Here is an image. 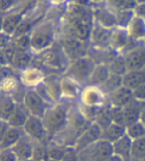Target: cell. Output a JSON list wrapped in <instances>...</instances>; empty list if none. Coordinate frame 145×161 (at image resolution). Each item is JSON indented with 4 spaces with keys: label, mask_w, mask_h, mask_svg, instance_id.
Here are the masks:
<instances>
[{
    "label": "cell",
    "mask_w": 145,
    "mask_h": 161,
    "mask_svg": "<svg viewBox=\"0 0 145 161\" xmlns=\"http://www.w3.org/2000/svg\"><path fill=\"white\" fill-rule=\"evenodd\" d=\"M71 107V103L62 101L51 104L45 111L42 116V120L50 140L55 138L66 128Z\"/></svg>",
    "instance_id": "1"
},
{
    "label": "cell",
    "mask_w": 145,
    "mask_h": 161,
    "mask_svg": "<svg viewBox=\"0 0 145 161\" xmlns=\"http://www.w3.org/2000/svg\"><path fill=\"white\" fill-rule=\"evenodd\" d=\"M31 48L35 55L47 51L57 42V28L53 21H41L30 32Z\"/></svg>",
    "instance_id": "2"
},
{
    "label": "cell",
    "mask_w": 145,
    "mask_h": 161,
    "mask_svg": "<svg viewBox=\"0 0 145 161\" xmlns=\"http://www.w3.org/2000/svg\"><path fill=\"white\" fill-rule=\"evenodd\" d=\"M91 123L92 122L87 121L81 114L78 106L71 107L66 128L53 139L68 146H74L78 137L90 126Z\"/></svg>",
    "instance_id": "3"
},
{
    "label": "cell",
    "mask_w": 145,
    "mask_h": 161,
    "mask_svg": "<svg viewBox=\"0 0 145 161\" xmlns=\"http://www.w3.org/2000/svg\"><path fill=\"white\" fill-rule=\"evenodd\" d=\"M96 64V61L91 58L89 55H86L72 61L63 75L71 78L83 88V86L89 85L92 72Z\"/></svg>",
    "instance_id": "4"
},
{
    "label": "cell",
    "mask_w": 145,
    "mask_h": 161,
    "mask_svg": "<svg viewBox=\"0 0 145 161\" xmlns=\"http://www.w3.org/2000/svg\"><path fill=\"white\" fill-rule=\"evenodd\" d=\"M39 55H41L40 61L43 67L58 73L64 74L68 66L71 63L65 51L63 50L59 40H57L55 44L51 48H49L47 51Z\"/></svg>",
    "instance_id": "5"
},
{
    "label": "cell",
    "mask_w": 145,
    "mask_h": 161,
    "mask_svg": "<svg viewBox=\"0 0 145 161\" xmlns=\"http://www.w3.org/2000/svg\"><path fill=\"white\" fill-rule=\"evenodd\" d=\"M80 160L90 161H106L114 159L112 142L99 138L92 144L79 152Z\"/></svg>",
    "instance_id": "6"
},
{
    "label": "cell",
    "mask_w": 145,
    "mask_h": 161,
    "mask_svg": "<svg viewBox=\"0 0 145 161\" xmlns=\"http://www.w3.org/2000/svg\"><path fill=\"white\" fill-rule=\"evenodd\" d=\"M93 24V22L86 21L78 16H75L66 12L65 26L67 29V32L65 34L77 37L78 39L87 44V43H90Z\"/></svg>",
    "instance_id": "7"
},
{
    "label": "cell",
    "mask_w": 145,
    "mask_h": 161,
    "mask_svg": "<svg viewBox=\"0 0 145 161\" xmlns=\"http://www.w3.org/2000/svg\"><path fill=\"white\" fill-rule=\"evenodd\" d=\"M22 104L28 110L29 114L42 117L47 108L51 106L36 89H28L25 94Z\"/></svg>",
    "instance_id": "8"
},
{
    "label": "cell",
    "mask_w": 145,
    "mask_h": 161,
    "mask_svg": "<svg viewBox=\"0 0 145 161\" xmlns=\"http://www.w3.org/2000/svg\"><path fill=\"white\" fill-rule=\"evenodd\" d=\"M78 103L90 107L100 108L104 103H108V96H106V94L100 86L86 85L83 86L81 90Z\"/></svg>",
    "instance_id": "9"
},
{
    "label": "cell",
    "mask_w": 145,
    "mask_h": 161,
    "mask_svg": "<svg viewBox=\"0 0 145 161\" xmlns=\"http://www.w3.org/2000/svg\"><path fill=\"white\" fill-rule=\"evenodd\" d=\"M59 42L71 62L87 55L86 43L81 41L77 37L65 34L59 39Z\"/></svg>",
    "instance_id": "10"
},
{
    "label": "cell",
    "mask_w": 145,
    "mask_h": 161,
    "mask_svg": "<svg viewBox=\"0 0 145 161\" xmlns=\"http://www.w3.org/2000/svg\"><path fill=\"white\" fill-rule=\"evenodd\" d=\"M23 128L24 133L26 134L29 138L32 139L34 142H49L48 132L44 125V122L42 120V117L30 114L27 121L25 122Z\"/></svg>",
    "instance_id": "11"
},
{
    "label": "cell",
    "mask_w": 145,
    "mask_h": 161,
    "mask_svg": "<svg viewBox=\"0 0 145 161\" xmlns=\"http://www.w3.org/2000/svg\"><path fill=\"white\" fill-rule=\"evenodd\" d=\"M92 15L93 22L100 26L109 29H113L117 26L116 12L111 9L106 2L92 5Z\"/></svg>",
    "instance_id": "12"
},
{
    "label": "cell",
    "mask_w": 145,
    "mask_h": 161,
    "mask_svg": "<svg viewBox=\"0 0 145 161\" xmlns=\"http://www.w3.org/2000/svg\"><path fill=\"white\" fill-rule=\"evenodd\" d=\"M127 71L140 70L145 68V42L136 43L124 53Z\"/></svg>",
    "instance_id": "13"
},
{
    "label": "cell",
    "mask_w": 145,
    "mask_h": 161,
    "mask_svg": "<svg viewBox=\"0 0 145 161\" xmlns=\"http://www.w3.org/2000/svg\"><path fill=\"white\" fill-rule=\"evenodd\" d=\"M111 33L112 29L105 28L94 23L90 38V44L98 51L110 50Z\"/></svg>",
    "instance_id": "14"
},
{
    "label": "cell",
    "mask_w": 145,
    "mask_h": 161,
    "mask_svg": "<svg viewBox=\"0 0 145 161\" xmlns=\"http://www.w3.org/2000/svg\"><path fill=\"white\" fill-rule=\"evenodd\" d=\"M136 43L132 42L126 28L118 27L112 29L110 39V50L117 54H122Z\"/></svg>",
    "instance_id": "15"
},
{
    "label": "cell",
    "mask_w": 145,
    "mask_h": 161,
    "mask_svg": "<svg viewBox=\"0 0 145 161\" xmlns=\"http://www.w3.org/2000/svg\"><path fill=\"white\" fill-rule=\"evenodd\" d=\"M21 84L27 89H36L45 80V75L39 67L30 66L18 74Z\"/></svg>",
    "instance_id": "16"
},
{
    "label": "cell",
    "mask_w": 145,
    "mask_h": 161,
    "mask_svg": "<svg viewBox=\"0 0 145 161\" xmlns=\"http://www.w3.org/2000/svg\"><path fill=\"white\" fill-rule=\"evenodd\" d=\"M102 132H103V129L100 128L96 122H92L90 125V126L79 136L74 146L79 152H81V150H84L85 148L90 146L93 142H96L97 140H98L102 137Z\"/></svg>",
    "instance_id": "17"
},
{
    "label": "cell",
    "mask_w": 145,
    "mask_h": 161,
    "mask_svg": "<svg viewBox=\"0 0 145 161\" xmlns=\"http://www.w3.org/2000/svg\"><path fill=\"white\" fill-rule=\"evenodd\" d=\"M81 86L71 78L63 75L61 80V94L62 101L74 103L79 102Z\"/></svg>",
    "instance_id": "18"
},
{
    "label": "cell",
    "mask_w": 145,
    "mask_h": 161,
    "mask_svg": "<svg viewBox=\"0 0 145 161\" xmlns=\"http://www.w3.org/2000/svg\"><path fill=\"white\" fill-rule=\"evenodd\" d=\"M23 12L19 10H12L7 13L2 14V24H1V32L13 37L15 31L18 26L25 18Z\"/></svg>",
    "instance_id": "19"
},
{
    "label": "cell",
    "mask_w": 145,
    "mask_h": 161,
    "mask_svg": "<svg viewBox=\"0 0 145 161\" xmlns=\"http://www.w3.org/2000/svg\"><path fill=\"white\" fill-rule=\"evenodd\" d=\"M134 98L135 97L133 95V90L122 85L118 89L108 95V103L111 104L112 107L123 108L131 101H133Z\"/></svg>",
    "instance_id": "20"
},
{
    "label": "cell",
    "mask_w": 145,
    "mask_h": 161,
    "mask_svg": "<svg viewBox=\"0 0 145 161\" xmlns=\"http://www.w3.org/2000/svg\"><path fill=\"white\" fill-rule=\"evenodd\" d=\"M113 151H114V159L116 160H131L132 146H133V139L125 133L120 138L112 143Z\"/></svg>",
    "instance_id": "21"
},
{
    "label": "cell",
    "mask_w": 145,
    "mask_h": 161,
    "mask_svg": "<svg viewBox=\"0 0 145 161\" xmlns=\"http://www.w3.org/2000/svg\"><path fill=\"white\" fill-rule=\"evenodd\" d=\"M34 144H35V142L24 133L21 136V138L11 148L13 149L14 153L16 154L18 160L27 161V160H31V158H32Z\"/></svg>",
    "instance_id": "22"
},
{
    "label": "cell",
    "mask_w": 145,
    "mask_h": 161,
    "mask_svg": "<svg viewBox=\"0 0 145 161\" xmlns=\"http://www.w3.org/2000/svg\"><path fill=\"white\" fill-rule=\"evenodd\" d=\"M34 56L35 54L31 50H25V49L17 48L10 67L12 69H14L16 73L19 74L25 69H27L28 67L32 66V63L34 61Z\"/></svg>",
    "instance_id": "23"
},
{
    "label": "cell",
    "mask_w": 145,
    "mask_h": 161,
    "mask_svg": "<svg viewBox=\"0 0 145 161\" xmlns=\"http://www.w3.org/2000/svg\"><path fill=\"white\" fill-rule=\"evenodd\" d=\"M61 80L62 77H60L57 73H50L48 76H45V80H44V86L54 103L62 102Z\"/></svg>",
    "instance_id": "24"
},
{
    "label": "cell",
    "mask_w": 145,
    "mask_h": 161,
    "mask_svg": "<svg viewBox=\"0 0 145 161\" xmlns=\"http://www.w3.org/2000/svg\"><path fill=\"white\" fill-rule=\"evenodd\" d=\"M127 31L132 42L143 43L145 42V19L134 15L127 26Z\"/></svg>",
    "instance_id": "25"
},
{
    "label": "cell",
    "mask_w": 145,
    "mask_h": 161,
    "mask_svg": "<svg viewBox=\"0 0 145 161\" xmlns=\"http://www.w3.org/2000/svg\"><path fill=\"white\" fill-rule=\"evenodd\" d=\"M110 75H111V71L108 63H105V62L97 63L92 72L89 85L102 86L108 80Z\"/></svg>",
    "instance_id": "26"
},
{
    "label": "cell",
    "mask_w": 145,
    "mask_h": 161,
    "mask_svg": "<svg viewBox=\"0 0 145 161\" xmlns=\"http://www.w3.org/2000/svg\"><path fill=\"white\" fill-rule=\"evenodd\" d=\"M143 102H140L134 98L133 101H131L126 106L123 107V113H124V120H125V125H129L131 123H134L139 120L140 119V114L142 108L144 106Z\"/></svg>",
    "instance_id": "27"
},
{
    "label": "cell",
    "mask_w": 145,
    "mask_h": 161,
    "mask_svg": "<svg viewBox=\"0 0 145 161\" xmlns=\"http://www.w3.org/2000/svg\"><path fill=\"white\" fill-rule=\"evenodd\" d=\"M145 84V68L140 70L127 71L123 76V86L134 90Z\"/></svg>",
    "instance_id": "28"
},
{
    "label": "cell",
    "mask_w": 145,
    "mask_h": 161,
    "mask_svg": "<svg viewBox=\"0 0 145 161\" xmlns=\"http://www.w3.org/2000/svg\"><path fill=\"white\" fill-rule=\"evenodd\" d=\"M125 133H126V126L123 125H119V123L116 122H111L109 126L103 129L102 137L100 138H103L113 143V142L119 139Z\"/></svg>",
    "instance_id": "29"
},
{
    "label": "cell",
    "mask_w": 145,
    "mask_h": 161,
    "mask_svg": "<svg viewBox=\"0 0 145 161\" xmlns=\"http://www.w3.org/2000/svg\"><path fill=\"white\" fill-rule=\"evenodd\" d=\"M24 134L23 128L10 126L6 133L0 138V149L3 148H11L16 142L21 138Z\"/></svg>",
    "instance_id": "30"
},
{
    "label": "cell",
    "mask_w": 145,
    "mask_h": 161,
    "mask_svg": "<svg viewBox=\"0 0 145 161\" xmlns=\"http://www.w3.org/2000/svg\"><path fill=\"white\" fill-rule=\"evenodd\" d=\"M28 110L25 108V107L22 103H18L17 107L15 108L14 111L11 114L9 119H7V122L9 123L10 126H15V127H23L25 122L27 121L29 117Z\"/></svg>",
    "instance_id": "31"
},
{
    "label": "cell",
    "mask_w": 145,
    "mask_h": 161,
    "mask_svg": "<svg viewBox=\"0 0 145 161\" xmlns=\"http://www.w3.org/2000/svg\"><path fill=\"white\" fill-rule=\"evenodd\" d=\"M94 122L102 128H105L106 126H109L111 122H113L112 119V106L109 104V103H104L103 106H102L98 108V114Z\"/></svg>",
    "instance_id": "32"
},
{
    "label": "cell",
    "mask_w": 145,
    "mask_h": 161,
    "mask_svg": "<svg viewBox=\"0 0 145 161\" xmlns=\"http://www.w3.org/2000/svg\"><path fill=\"white\" fill-rule=\"evenodd\" d=\"M17 103L13 97L9 95L1 94L0 98V117L3 120H7L11 114L17 107Z\"/></svg>",
    "instance_id": "33"
},
{
    "label": "cell",
    "mask_w": 145,
    "mask_h": 161,
    "mask_svg": "<svg viewBox=\"0 0 145 161\" xmlns=\"http://www.w3.org/2000/svg\"><path fill=\"white\" fill-rule=\"evenodd\" d=\"M48 146H49L50 160H54V161L63 160V158L65 156V153L68 149V145L63 144L55 139H52L49 141Z\"/></svg>",
    "instance_id": "34"
},
{
    "label": "cell",
    "mask_w": 145,
    "mask_h": 161,
    "mask_svg": "<svg viewBox=\"0 0 145 161\" xmlns=\"http://www.w3.org/2000/svg\"><path fill=\"white\" fill-rule=\"evenodd\" d=\"M20 85H21V82H20V80H19V77H16V75L2 77L1 86H0L1 94L11 96L18 89V86Z\"/></svg>",
    "instance_id": "35"
},
{
    "label": "cell",
    "mask_w": 145,
    "mask_h": 161,
    "mask_svg": "<svg viewBox=\"0 0 145 161\" xmlns=\"http://www.w3.org/2000/svg\"><path fill=\"white\" fill-rule=\"evenodd\" d=\"M109 65L110 71L112 74H116V75H120V76H124L125 73L127 72V67H126V63H125V59H124V55L123 54H117L115 57H113L109 63H108Z\"/></svg>",
    "instance_id": "36"
},
{
    "label": "cell",
    "mask_w": 145,
    "mask_h": 161,
    "mask_svg": "<svg viewBox=\"0 0 145 161\" xmlns=\"http://www.w3.org/2000/svg\"><path fill=\"white\" fill-rule=\"evenodd\" d=\"M48 143L49 142H47V141L35 142L33 154H32V158H31V160H36V161L50 160Z\"/></svg>",
    "instance_id": "37"
},
{
    "label": "cell",
    "mask_w": 145,
    "mask_h": 161,
    "mask_svg": "<svg viewBox=\"0 0 145 161\" xmlns=\"http://www.w3.org/2000/svg\"><path fill=\"white\" fill-rule=\"evenodd\" d=\"M123 85V76L120 75H116V74H112L110 77L108 79V80L100 86L103 89V91L108 96L109 94H110L111 92H113L114 90L118 89L119 86H121Z\"/></svg>",
    "instance_id": "38"
},
{
    "label": "cell",
    "mask_w": 145,
    "mask_h": 161,
    "mask_svg": "<svg viewBox=\"0 0 145 161\" xmlns=\"http://www.w3.org/2000/svg\"><path fill=\"white\" fill-rule=\"evenodd\" d=\"M131 160H145V135L133 140Z\"/></svg>",
    "instance_id": "39"
},
{
    "label": "cell",
    "mask_w": 145,
    "mask_h": 161,
    "mask_svg": "<svg viewBox=\"0 0 145 161\" xmlns=\"http://www.w3.org/2000/svg\"><path fill=\"white\" fill-rule=\"evenodd\" d=\"M105 2L115 12L119 10H133L137 5L135 0H106Z\"/></svg>",
    "instance_id": "40"
},
{
    "label": "cell",
    "mask_w": 145,
    "mask_h": 161,
    "mask_svg": "<svg viewBox=\"0 0 145 161\" xmlns=\"http://www.w3.org/2000/svg\"><path fill=\"white\" fill-rule=\"evenodd\" d=\"M134 11L133 10H119L116 11V21L118 27L127 28L128 24L134 17Z\"/></svg>",
    "instance_id": "41"
},
{
    "label": "cell",
    "mask_w": 145,
    "mask_h": 161,
    "mask_svg": "<svg viewBox=\"0 0 145 161\" xmlns=\"http://www.w3.org/2000/svg\"><path fill=\"white\" fill-rule=\"evenodd\" d=\"M126 133L133 140L137 139V138H140L145 135V126L138 120V121H136L134 123H131V125L126 126Z\"/></svg>",
    "instance_id": "42"
},
{
    "label": "cell",
    "mask_w": 145,
    "mask_h": 161,
    "mask_svg": "<svg viewBox=\"0 0 145 161\" xmlns=\"http://www.w3.org/2000/svg\"><path fill=\"white\" fill-rule=\"evenodd\" d=\"M78 108L81 111V114L84 115V117L87 121L94 122V119H96V117H97L99 108L86 106V104L80 103H78Z\"/></svg>",
    "instance_id": "43"
},
{
    "label": "cell",
    "mask_w": 145,
    "mask_h": 161,
    "mask_svg": "<svg viewBox=\"0 0 145 161\" xmlns=\"http://www.w3.org/2000/svg\"><path fill=\"white\" fill-rule=\"evenodd\" d=\"M17 48L25 49V50H30L31 48V39H30V34H25L18 36L16 38H13Z\"/></svg>",
    "instance_id": "44"
},
{
    "label": "cell",
    "mask_w": 145,
    "mask_h": 161,
    "mask_svg": "<svg viewBox=\"0 0 145 161\" xmlns=\"http://www.w3.org/2000/svg\"><path fill=\"white\" fill-rule=\"evenodd\" d=\"M20 2L21 0H0V7H1L2 14L16 9Z\"/></svg>",
    "instance_id": "45"
},
{
    "label": "cell",
    "mask_w": 145,
    "mask_h": 161,
    "mask_svg": "<svg viewBox=\"0 0 145 161\" xmlns=\"http://www.w3.org/2000/svg\"><path fill=\"white\" fill-rule=\"evenodd\" d=\"M112 119H113V122H116V123H119V125H125L124 113H123L122 108L112 107Z\"/></svg>",
    "instance_id": "46"
},
{
    "label": "cell",
    "mask_w": 145,
    "mask_h": 161,
    "mask_svg": "<svg viewBox=\"0 0 145 161\" xmlns=\"http://www.w3.org/2000/svg\"><path fill=\"white\" fill-rule=\"evenodd\" d=\"M0 160L1 161H17V156L12 148L0 149Z\"/></svg>",
    "instance_id": "47"
},
{
    "label": "cell",
    "mask_w": 145,
    "mask_h": 161,
    "mask_svg": "<svg viewBox=\"0 0 145 161\" xmlns=\"http://www.w3.org/2000/svg\"><path fill=\"white\" fill-rule=\"evenodd\" d=\"M63 160H80V157H79V151L75 149V146H68V149L65 153V156L63 158Z\"/></svg>",
    "instance_id": "48"
},
{
    "label": "cell",
    "mask_w": 145,
    "mask_h": 161,
    "mask_svg": "<svg viewBox=\"0 0 145 161\" xmlns=\"http://www.w3.org/2000/svg\"><path fill=\"white\" fill-rule=\"evenodd\" d=\"M133 95L136 100L145 103V84L139 86L138 88L133 90Z\"/></svg>",
    "instance_id": "49"
},
{
    "label": "cell",
    "mask_w": 145,
    "mask_h": 161,
    "mask_svg": "<svg viewBox=\"0 0 145 161\" xmlns=\"http://www.w3.org/2000/svg\"><path fill=\"white\" fill-rule=\"evenodd\" d=\"M133 11L136 16L145 19V3H137Z\"/></svg>",
    "instance_id": "50"
},
{
    "label": "cell",
    "mask_w": 145,
    "mask_h": 161,
    "mask_svg": "<svg viewBox=\"0 0 145 161\" xmlns=\"http://www.w3.org/2000/svg\"><path fill=\"white\" fill-rule=\"evenodd\" d=\"M69 1L71 3L81 5V6H92V0H69Z\"/></svg>",
    "instance_id": "51"
},
{
    "label": "cell",
    "mask_w": 145,
    "mask_h": 161,
    "mask_svg": "<svg viewBox=\"0 0 145 161\" xmlns=\"http://www.w3.org/2000/svg\"><path fill=\"white\" fill-rule=\"evenodd\" d=\"M139 121L142 123V125L145 126V103L142 108V110H141V114H140V119H139Z\"/></svg>",
    "instance_id": "52"
},
{
    "label": "cell",
    "mask_w": 145,
    "mask_h": 161,
    "mask_svg": "<svg viewBox=\"0 0 145 161\" xmlns=\"http://www.w3.org/2000/svg\"><path fill=\"white\" fill-rule=\"evenodd\" d=\"M68 0H47V2L54 4V5H61L63 3H65Z\"/></svg>",
    "instance_id": "53"
},
{
    "label": "cell",
    "mask_w": 145,
    "mask_h": 161,
    "mask_svg": "<svg viewBox=\"0 0 145 161\" xmlns=\"http://www.w3.org/2000/svg\"><path fill=\"white\" fill-rule=\"evenodd\" d=\"M105 1H106V0H92V5H94V4H100V3H104Z\"/></svg>",
    "instance_id": "54"
},
{
    "label": "cell",
    "mask_w": 145,
    "mask_h": 161,
    "mask_svg": "<svg viewBox=\"0 0 145 161\" xmlns=\"http://www.w3.org/2000/svg\"><path fill=\"white\" fill-rule=\"evenodd\" d=\"M137 3H145V0H135Z\"/></svg>",
    "instance_id": "55"
}]
</instances>
